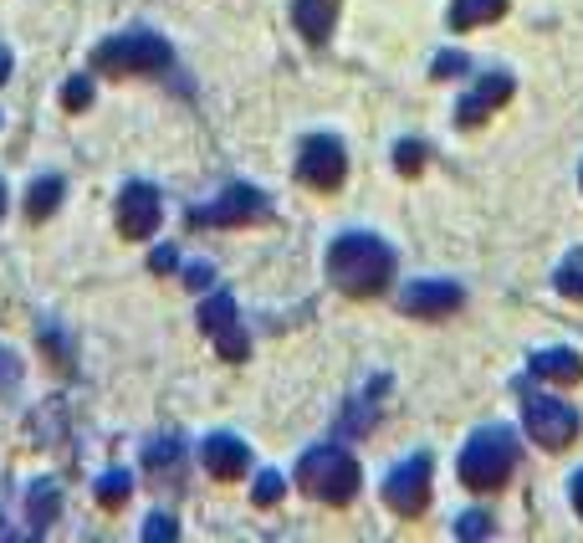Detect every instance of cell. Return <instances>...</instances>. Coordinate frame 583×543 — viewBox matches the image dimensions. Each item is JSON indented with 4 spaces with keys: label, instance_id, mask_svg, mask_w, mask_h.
Here are the masks:
<instances>
[{
    "label": "cell",
    "instance_id": "cell-1",
    "mask_svg": "<svg viewBox=\"0 0 583 543\" xmlns=\"http://www.w3.org/2000/svg\"><path fill=\"white\" fill-rule=\"evenodd\" d=\"M328 277L349 298H379L389 288V277H394V252L374 231H343L328 246Z\"/></svg>",
    "mask_w": 583,
    "mask_h": 543
},
{
    "label": "cell",
    "instance_id": "cell-2",
    "mask_svg": "<svg viewBox=\"0 0 583 543\" xmlns=\"http://www.w3.org/2000/svg\"><path fill=\"white\" fill-rule=\"evenodd\" d=\"M456 472H461V487H471V493H497V487H507L517 472L512 425H482V431L466 442Z\"/></svg>",
    "mask_w": 583,
    "mask_h": 543
},
{
    "label": "cell",
    "instance_id": "cell-3",
    "mask_svg": "<svg viewBox=\"0 0 583 543\" xmlns=\"http://www.w3.org/2000/svg\"><path fill=\"white\" fill-rule=\"evenodd\" d=\"M359 482H364V472H359L353 451H343L333 442L302 451L297 461V487L313 503H328V508H349L353 497H359Z\"/></svg>",
    "mask_w": 583,
    "mask_h": 543
},
{
    "label": "cell",
    "instance_id": "cell-4",
    "mask_svg": "<svg viewBox=\"0 0 583 543\" xmlns=\"http://www.w3.org/2000/svg\"><path fill=\"white\" fill-rule=\"evenodd\" d=\"M174 62V51L159 32H118L108 41H98L93 51V72L108 77H129V72H165Z\"/></svg>",
    "mask_w": 583,
    "mask_h": 543
},
{
    "label": "cell",
    "instance_id": "cell-5",
    "mask_svg": "<svg viewBox=\"0 0 583 543\" xmlns=\"http://www.w3.org/2000/svg\"><path fill=\"white\" fill-rule=\"evenodd\" d=\"M522 425H527V436L537 446H548V451H563L573 436H579V410L558 400V395H543V390H527L522 400Z\"/></svg>",
    "mask_w": 583,
    "mask_h": 543
},
{
    "label": "cell",
    "instance_id": "cell-6",
    "mask_svg": "<svg viewBox=\"0 0 583 543\" xmlns=\"http://www.w3.org/2000/svg\"><path fill=\"white\" fill-rule=\"evenodd\" d=\"M384 503L400 518H420V512L430 508V457L425 451L404 457L394 472L384 476Z\"/></svg>",
    "mask_w": 583,
    "mask_h": 543
},
{
    "label": "cell",
    "instance_id": "cell-7",
    "mask_svg": "<svg viewBox=\"0 0 583 543\" xmlns=\"http://www.w3.org/2000/svg\"><path fill=\"white\" fill-rule=\"evenodd\" d=\"M267 216H271V201L262 190L231 185L210 205H195V210H190V226H251V221H267Z\"/></svg>",
    "mask_w": 583,
    "mask_h": 543
},
{
    "label": "cell",
    "instance_id": "cell-8",
    "mask_svg": "<svg viewBox=\"0 0 583 543\" xmlns=\"http://www.w3.org/2000/svg\"><path fill=\"white\" fill-rule=\"evenodd\" d=\"M343 174H349V154L338 144L333 134H307L302 138V154H297V180L313 190H328L333 195L343 185Z\"/></svg>",
    "mask_w": 583,
    "mask_h": 543
},
{
    "label": "cell",
    "instance_id": "cell-9",
    "mask_svg": "<svg viewBox=\"0 0 583 543\" xmlns=\"http://www.w3.org/2000/svg\"><path fill=\"white\" fill-rule=\"evenodd\" d=\"M201 328L216 339L220 359L241 364V359L251 354V339H246V328H241V313H235L231 292H210V298H205V303H201Z\"/></svg>",
    "mask_w": 583,
    "mask_h": 543
},
{
    "label": "cell",
    "instance_id": "cell-10",
    "mask_svg": "<svg viewBox=\"0 0 583 543\" xmlns=\"http://www.w3.org/2000/svg\"><path fill=\"white\" fill-rule=\"evenodd\" d=\"M165 221V201H159V190L149 180H134V185H123L118 195V231L129 241H149Z\"/></svg>",
    "mask_w": 583,
    "mask_h": 543
},
{
    "label": "cell",
    "instance_id": "cell-11",
    "mask_svg": "<svg viewBox=\"0 0 583 543\" xmlns=\"http://www.w3.org/2000/svg\"><path fill=\"white\" fill-rule=\"evenodd\" d=\"M512 93H517L512 72H486L482 87H476L471 98H461V108H456V123H461V129H476V123L491 119V113H497V108L512 98Z\"/></svg>",
    "mask_w": 583,
    "mask_h": 543
},
{
    "label": "cell",
    "instance_id": "cell-12",
    "mask_svg": "<svg viewBox=\"0 0 583 543\" xmlns=\"http://www.w3.org/2000/svg\"><path fill=\"white\" fill-rule=\"evenodd\" d=\"M404 313H415V318H446L456 307L466 303V292L456 288V282H415V288H404Z\"/></svg>",
    "mask_w": 583,
    "mask_h": 543
},
{
    "label": "cell",
    "instance_id": "cell-13",
    "mask_svg": "<svg viewBox=\"0 0 583 543\" xmlns=\"http://www.w3.org/2000/svg\"><path fill=\"white\" fill-rule=\"evenodd\" d=\"M201 461L216 482H241V476L251 472V451H246V442H235V436H210V442L201 446Z\"/></svg>",
    "mask_w": 583,
    "mask_h": 543
},
{
    "label": "cell",
    "instance_id": "cell-14",
    "mask_svg": "<svg viewBox=\"0 0 583 543\" xmlns=\"http://www.w3.org/2000/svg\"><path fill=\"white\" fill-rule=\"evenodd\" d=\"M333 21H338V0H292V26H297L313 47H323L333 36Z\"/></svg>",
    "mask_w": 583,
    "mask_h": 543
},
{
    "label": "cell",
    "instance_id": "cell-15",
    "mask_svg": "<svg viewBox=\"0 0 583 543\" xmlns=\"http://www.w3.org/2000/svg\"><path fill=\"white\" fill-rule=\"evenodd\" d=\"M527 370H533L537 379H552V385H579L583 359L573 354V349H537V354L527 359Z\"/></svg>",
    "mask_w": 583,
    "mask_h": 543
},
{
    "label": "cell",
    "instance_id": "cell-16",
    "mask_svg": "<svg viewBox=\"0 0 583 543\" xmlns=\"http://www.w3.org/2000/svg\"><path fill=\"white\" fill-rule=\"evenodd\" d=\"M507 16V0H450V32H471Z\"/></svg>",
    "mask_w": 583,
    "mask_h": 543
},
{
    "label": "cell",
    "instance_id": "cell-17",
    "mask_svg": "<svg viewBox=\"0 0 583 543\" xmlns=\"http://www.w3.org/2000/svg\"><path fill=\"white\" fill-rule=\"evenodd\" d=\"M57 512H62V493H57V482H36L32 497H26V518H32L36 533H47L57 523Z\"/></svg>",
    "mask_w": 583,
    "mask_h": 543
},
{
    "label": "cell",
    "instance_id": "cell-18",
    "mask_svg": "<svg viewBox=\"0 0 583 543\" xmlns=\"http://www.w3.org/2000/svg\"><path fill=\"white\" fill-rule=\"evenodd\" d=\"M62 190H68V185H62V174H47V180H36L32 195H26V216H32V221L41 226V221L51 216V210L62 205Z\"/></svg>",
    "mask_w": 583,
    "mask_h": 543
},
{
    "label": "cell",
    "instance_id": "cell-19",
    "mask_svg": "<svg viewBox=\"0 0 583 543\" xmlns=\"http://www.w3.org/2000/svg\"><path fill=\"white\" fill-rule=\"evenodd\" d=\"M552 288L563 292V298H573V303H583V246H579V252H568L563 262H558V272H552Z\"/></svg>",
    "mask_w": 583,
    "mask_h": 543
},
{
    "label": "cell",
    "instance_id": "cell-20",
    "mask_svg": "<svg viewBox=\"0 0 583 543\" xmlns=\"http://www.w3.org/2000/svg\"><path fill=\"white\" fill-rule=\"evenodd\" d=\"M129 493H134V476H129V472H102L98 476V503H102V508H123V503H129Z\"/></svg>",
    "mask_w": 583,
    "mask_h": 543
},
{
    "label": "cell",
    "instance_id": "cell-21",
    "mask_svg": "<svg viewBox=\"0 0 583 543\" xmlns=\"http://www.w3.org/2000/svg\"><path fill=\"white\" fill-rule=\"evenodd\" d=\"M394 170H400L404 180L425 170V144H420V138H400V144H394Z\"/></svg>",
    "mask_w": 583,
    "mask_h": 543
},
{
    "label": "cell",
    "instance_id": "cell-22",
    "mask_svg": "<svg viewBox=\"0 0 583 543\" xmlns=\"http://www.w3.org/2000/svg\"><path fill=\"white\" fill-rule=\"evenodd\" d=\"M287 493V476L282 472H262L256 476V487H251V497H256V508H277Z\"/></svg>",
    "mask_w": 583,
    "mask_h": 543
},
{
    "label": "cell",
    "instance_id": "cell-23",
    "mask_svg": "<svg viewBox=\"0 0 583 543\" xmlns=\"http://www.w3.org/2000/svg\"><path fill=\"white\" fill-rule=\"evenodd\" d=\"M491 533H497V523L486 512H461L456 518V539H491Z\"/></svg>",
    "mask_w": 583,
    "mask_h": 543
},
{
    "label": "cell",
    "instance_id": "cell-24",
    "mask_svg": "<svg viewBox=\"0 0 583 543\" xmlns=\"http://www.w3.org/2000/svg\"><path fill=\"white\" fill-rule=\"evenodd\" d=\"M174 543L180 539V523H174V518H169V512H154L149 523H144V543Z\"/></svg>",
    "mask_w": 583,
    "mask_h": 543
},
{
    "label": "cell",
    "instance_id": "cell-25",
    "mask_svg": "<svg viewBox=\"0 0 583 543\" xmlns=\"http://www.w3.org/2000/svg\"><path fill=\"white\" fill-rule=\"evenodd\" d=\"M87 102H93V83H87V77H72V83L62 87V108H68V113H83Z\"/></svg>",
    "mask_w": 583,
    "mask_h": 543
},
{
    "label": "cell",
    "instance_id": "cell-26",
    "mask_svg": "<svg viewBox=\"0 0 583 543\" xmlns=\"http://www.w3.org/2000/svg\"><path fill=\"white\" fill-rule=\"evenodd\" d=\"M461 72H466V57H461V51H440V57H435V68H430V77L450 83V77H461Z\"/></svg>",
    "mask_w": 583,
    "mask_h": 543
},
{
    "label": "cell",
    "instance_id": "cell-27",
    "mask_svg": "<svg viewBox=\"0 0 583 543\" xmlns=\"http://www.w3.org/2000/svg\"><path fill=\"white\" fill-rule=\"evenodd\" d=\"M210 282H216V267H210V262H190V267H184V288L190 292H210Z\"/></svg>",
    "mask_w": 583,
    "mask_h": 543
},
{
    "label": "cell",
    "instance_id": "cell-28",
    "mask_svg": "<svg viewBox=\"0 0 583 543\" xmlns=\"http://www.w3.org/2000/svg\"><path fill=\"white\" fill-rule=\"evenodd\" d=\"M174 461H180V442H174V436L149 446V467H174Z\"/></svg>",
    "mask_w": 583,
    "mask_h": 543
},
{
    "label": "cell",
    "instance_id": "cell-29",
    "mask_svg": "<svg viewBox=\"0 0 583 543\" xmlns=\"http://www.w3.org/2000/svg\"><path fill=\"white\" fill-rule=\"evenodd\" d=\"M180 267V252L174 246H154L149 252V272H174Z\"/></svg>",
    "mask_w": 583,
    "mask_h": 543
},
{
    "label": "cell",
    "instance_id": "cell-30",
    "mask_svg": "<svg viewBox=\"0 0 583 543\" xmlns=\"http://www.w3.org/2000/svg\"><path fill=\"white\" fill-rule=\"evenodd\" d=\"M568 493H573V508H579V518H583V472H573V487H568Z\"/></svg>",
    "mask_w": 583,
    "mask_h": 543
},
{
    "label": "cell",
    "instance_id": "cell-31",
    "mask_svg": "<svg viewBox=\"0 0 583 543\" xmlns=\"http://www.w3.org/2000/svg\"><path fill=\"white\" fill-rule=\"evenodd\" d=\"M5 77H11V51L0 47V83H5Z\"/></svg>",
    "mask_w": 583,
    "mask_h": 543
}]
</instances>
